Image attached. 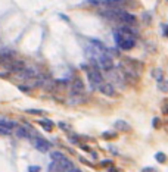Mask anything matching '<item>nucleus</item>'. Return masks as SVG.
<instances>
[{"label":"nucleus","mask_w":168,"mask_h":172,"mask_svg":"<svg viewBox=\"0 0 168 172\" xmlns=\"http://www.w3.org/2000/svg\"><path fill=\"white\" fill-rule=\"evenodd\" d=\"M0 134H2V135H10L12 131H10L9 128H6V127H0Z\"/></svg>","instance_id":"17"},{"label":"nucleus","mask_w":168,"mask_h":172,"mask_svg":"<svg viewBox=\"0 0 168 172\" xmlns=\"http://www.w3.org/2000/svg\"><path fill=\"white\" fill-rule=\"evenodd\" d=\"M15 135L19 137V138H28V137H30V131H28L27 127H16Z\"/></svg>","instance_id":"7"},{"label":"nucleus","mask_w":168,"mask_h":172,"mask_svg":"<svg viewBox=\"0 0 168 172\" xmlns=\"http://www.w3.org/2000/svg\"><path fill=\"white\" fill-rule=\"evenodd\" d=\"M0 77H8V72H0Z\"/></svg>","instance_id":"24"},{"label":"nucleus","mask_w":168,"mask_h":172,"mask_svg":"<svg viewBox=\"0 0 168 172\" xmlns=\"http://www.w3.org/2000/svg\"><path fill=\"white\" fill-rule=\"evenodd\" d=\"M164 110H165V112H167V113H168V103H167V105H165V107H164Z\"/></svg>","instance_id":"25"},{"label":"nucleus","mask_w":168,"mask_h":172,"mask_svg":"<svg viewBox=\"0 0 168 172\" xmlns=\"http://www.w3.org/2000/svg\"><path fill=\"white\" fill-rule=\"evenodd\" d=\"M114 135H115L114 132H103V137L105 138H114Z\"/></svg>","instance_id":"19"},{"label":"nucleus","mask_w":168,"mask_h":172,"mask_svg":"<svg viewBox=\"0 0 168 172\" xmlns=\"http://www.w3.org/2000/svg\"><path fill=\"white\" fill-rule=\"evenodd\" d=\"M72 90L75 91V93H81V91L84 90V84L80 78H75V80H74V82H72Z\"/></svg>","instance_id":"9"},{"label":"nucleus","mask_w":168,"mask_h":172,"mask_svg":"<svg viewBox=\"0 0 168 172\" xmlns=\"http://www.w3.org/2000/svg\"><path fill=\"white\" fill-rule=\"evenodd\" d=\"M87 74H89L90 82H92L93 85H100V84H103V77H102L100 71H99L96 66H93V68H90V69H87Z\"/></svg>","instance_id":"2"},{"label":"nucleus","mask_w":168,"mask_h":172,"mask_svg":"<svg viewBox=\"0 0 168 172\" xmlns=\"http://www.w3.org/2000/svg\"><path fill=\"white\" fill-rule=\"evenodd\" d=\"M153 77H155V80L158 82L162 81V69H155L153 71Z\"/></svg>","instance_id":"14"},{"label":"nucleus","mask_w":168,"mask_h":172,"mask_svg":"<svg viewBox=\"0 0 168 172\" xmlns=\"http://www.w3.org/2000/svg\"><path fill=\"white\" fill-rule=\"evenodd\" d=\"M119 19L122 21V22H126L127 25H133L136 22V18L131 15V13H127L126 10H122V13L119 15Z\"/></svg>","instance_id":"6"},{"label":"nucleus","mask_w":168,"mask_h":172,"mask_svg":"<svg viewBox=\"0 0 168 172\" xmlns=\"http://www.w3.org/2000/svg\"><path fill=\"white\" fill-rule=\"evenodd\" d=\"M153 127H155V128H158V127H159V119H156V118L153 119Z\"/></svg>","instance_id":"22"},{"label":"nucleus","mask_w":168,"mask_h":172,"mask_svg":"<svg viewBox=\"0 0 168 172\" xmlns=\"http://www.w3.org/2000/svg\"><path fill=\"white\" fill-rule=\"evenodd\" d=\"M19 90L21 91H30V85H21V87H19Z\"/></svg>","instance_id":"21"},{"label":"nucleus","mask_w":168,"mask_h":172,"mask_svg":"<svg viewBox=\"0 0 168 172\" xmlns=\"http://www.w3.org/2000/svg\"><path fill=\"white\" fill-rule=\"evenodd\" d=\"M27 112H28V113H31V115H40V113H43V110H38V109H28Z\"/></svg>","instance_id":"18"},{"label":"nucleus","mask_w":168,"mask_h":172,"mask_svg":"<svg viewBox=\"0 0 168 172\" xmlns=\"http://www.w3.org/2000/svg\"><path fill=\"white\" fill-rule=\"evenodd\" d=\"M97 62H99V66H100L102 69H105V71H111V69L114 68V62H112L111 56L105 55V53L99 55V57H97Z\"/></svg>","instance_id":"3"},{"label":"nucleus","mask_w":168,"mask_h":172,"mask_svg":"<svg viewBox=\"0 0 168 172\" xmlns=\"http://www.w3.org/2000/svg\"><path fill=\"white\" fill-rule=\"evenodd\" d=\"M34 147L44 153V152H47V150L50 149V144L43 138H34Z\"/></svg>","instance_id":"5"},{"label":"nucleus","mask_w":168,"mask_h":172,"mask_svg":"<svg viewBox=\"0 0 168 172\" xmlns=\"http://www.w3.org/2000/svg\"><path fill=\"white\" fill-rule=\"evenodd\" d=\"M64 157H65V156L62 155L60 152H53V153H52V159H53L55 162H59V160H62Z\"/></svg>","instance_id":"13"},{"label":"nucleus","mask_w":168,"mask_h":172,"mask_svg":"<svg viewBox=\"0 0 168 172\" xmlns=\"http://www.w3.org/2000/svg\"><path fill=\"white\" fill-rule=\"evenodd\" d=\"M158 88H159L161 91H164V93H167L168 91V81H159L158 82Z\"/></svg>","instance_id":"12"},{"label":"nucleus","mask_w":168,"mask_h":172,"mask_svg":"<svg viewBox=\"0 0 168 172\" xmlns=\"http://www.w3.org/2000/svg\"><path fill=\"white\" fill-rule=\"evenodd\" d=\"M28 171H30V172H38V171H40V168H38V166H30V168H28Z\"/></svg>","instance_id":"20"},{"label":"nucleus","mask_w":168,"mask_h":172,"mask_svg":"<svg viewBox=\"0 0 168 172\" xmlns=\"http://www.w3.org/2000/svg\"><path fill=\"white\" fill-rule=\"evenodd\" d=\"M99 90H100L102 94H105V96H108V97H114V96H115V88H114L112 84H108V82L100 84V85H99Z\"/></svg>","instance_id":"4"},{"label":"nucleus","mask_w":168,"mask_h":172,"mask_svg":"<svg viewBox=\"0 0 168 172\" xmlns=\"http://www.w3.org/2000/svg\"><path fill=\"white\" fill-rule=\"evenodd\" d=\"M49 171H50V172H58V171H60V168H59V163H58V162H55V160H53V162L50 163V166H49Z\"/></svg>","instance_id":"15"},{"label":"nucleus","mask_w":168,"mask_h":172,"mask_svg":"<svg viewBox=\"0 0 168 172\" xmlns=\"http://www.w3.org/2000/svg\"><path fill=\"white\" fill-rule=\"evenodd\" d=\"M114 37H115L117 44L122 50H130L134 47V44H136L134 31H133L128 25H127V27H122L119 31H117V33L114 34Z\"/></svg>","instance_id":"1"},{"label":"nucleus","mask_w":168,"mask_h":172,"mask_svg":"<svg viewBox=\"0 0 168 172\" xmlns=\"http://www.w3.org/2000/svg\"><path fill=\"white\" fill-rule=\"evenodd\" d=\"M0 127H6L9 130H12L13 127H16V122H13V121H10V119H6V118L0 116Z\"/></svg>","instance_id":"8"},{"label":"nucleus","mask_w":168,"mask_h":172,"mask_svg":"<svg viewBox=\"0 0 168 172\" xmlns=\"http://www.w3.org/2000/svg\"><path fill=\"white\" fill-rule=\"evenodd\" d=\"M115 128H117V130H122V131H128V130H130L128 124L124 122V121H117V122H115Z\"/></svg>","instance_id":"10"},{"label":"nucleus","mask_w":168,"mask_h":172,"mask_svg":"<svg viewBox=\"0 0 168 172\" xmlns=\"http://www.w3.org/2000/svg\"><path fill=\"white\" fill-rule=\"evenodd\" d=\"M40 124L43 125V128H44V130H47V131H52V128H53V122L49 121V119H43Z\"/></svg>","instance_id":"11"},{"label":"nucleus","mask_w":168,"mask_h":172,"mask_svg":"<svg viewBox=\"0 0 168 172\" xmlns=\"http://www.w3.org/2000/svg\"><path fill=\"white\" fill-rule=\"evenodd\" d=\"M156 160H158V162H161V163H164V162L167 160V156L159 152V153H156Z\"/></svg>","instance_id":"16"},{"label":"nucleus","mask_w":168,"mask_h":172,"mask_svg":"<svg viewBox=\"0 0 168 172\" xmlns=\"http://www.w3.org/2000/svg\"><path fill=\"white\" fill-rule=\"evenodd\" d=\"M143 172H155L152 168H148V169H143Z\"/></svg>","instance_id":"23"}]
</instances>
